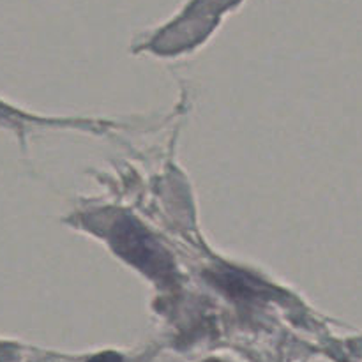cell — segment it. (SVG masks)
<instances>
[{
  "label": "cell",
  "instance_id": "6da1fadb",
  "mask_svg": "<svg viewBox=\"0 0 362 362\" xmlns=\"http://www.w3.org/2000/svg\"><path fill=\"white\" fill-rule=\"evenodd\" d=\"M117 240L122 243L120 250L127 258L140 264V267H151V271L158 272L159 269H165V262L159 251H154L151 240L147 237L140 235L134 226H124L122 232L117 233Z\"/></svg>",
  "mask_w": 362,
  "mask_h": 362
},
{
  "label": "cell",
  "instance_id": "7a4b0ae2",
  "mask_svg": "<svg viewBox=\"0 0 362 362\" xmlns=\"http://www.w3.org/2000/svg\"><path fill=\"white\" fill-rule=\"evenodd\" d=\"M88 362H122V359H120L117 354L106 352V354H99V356L92 357V359Z\"/></svg>",
  "mask_w": 362,
  "mask_h": 362
},
{
  "label": "cell",
  "instance_id": "3957f363",
  "mask_svg": "<svg viewBox=\"0 0 362 362\" xmlns=\"http://www.w3.org/2000/svg\"><path fill=\"white\" fill-rule=\"evenodd\" d=\"M209 362H221V361H209Z\"/></svg>",
  "mask_w": 362,
  "mask_h": 362
}]
</instances>
